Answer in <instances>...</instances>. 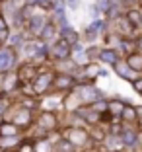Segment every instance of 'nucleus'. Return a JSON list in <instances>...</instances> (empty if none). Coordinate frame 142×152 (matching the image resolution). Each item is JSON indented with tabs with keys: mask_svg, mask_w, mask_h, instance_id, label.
Here are the masks:
<instances>
[{
	"mask_svg": "<svg viewBox=\"0 0 142 152\" xmlns=\"http://www.w3.org/2000/svg\"><path fill=\"white\" fill-rule=\"evenodd\" d=\"M16 66V51L12 47H2L0 49V74H8Z\"/></svg>",
	"mask_w": 142,
	"mask_h": 152,
	"instance_id": "obj_1",
	"label": "nucleus"
},
{
	"mask_svg": "<svg viewBox=\"0 0 142 152\" xmlns=\"http://www.w3.org/2000/svg\"><path fill=\"white\" fill-rule=\"evenodd\" d=\"M53 82H55L53 72H43V74H37V78L33 80V92H35L37 96H39V94H45V92L53 86Z\"/></svg>",
	"mask_w": 142,
	"mask_h": 152,
	"instance_id": "obj_2",
	"label": "nucleus"
},
{
	"mask_svg": "<svg viewBox=\"0 0 142 152\" xmlns=\"http://www.w3.org/2000/svg\"><path fill=\"white\" fill-rule=\"evenodd\" d=\"M16 76H18V82L20 84H29V82H33L37 78V66L35 64H22V66L18 68V72H16Z\"/></svg>",
	"mask_w": 142,
	"mask_h": 152,
	"instance_id": "obj_3",
	"label": "nucleus"
},
{
	"mask_svg": "<svg viewBox=\"0 0 142 152\" xmlns=\"http://www.w3.org/2000/svg\"><path fill=\"white\" fill-rule=\"evenodd\" d=\"M70 45L66 43L64 39H60V41H57V43L53 45V49H51V55H53L57 61H64V58H68L70 57Z\"/></svg>",
	"mask_w": 142,
	"mask_h": 152,
	"instance_id": "obj_4",
	"label": "nucleus"
},
{
	"mask_svg": "<svg viewBox=\"0 0 142 152\" xmlns=\"http://www.w3.org/2000/svg\"><path fill=\"white\" fill-rule=\"evenodd\" d=\"M20 86V82H18V76H16V72H8V74H4V82L0 84V98L4 94H10V92H14V90Z\"/></svg>",
	"mask_w": 142,
	"mask_h": 152,
	"instance_id": "obj_5",
	"label": "nucleus"
},
{
	"mask_svg": "<svg viewBox=\"0 0 142 152\" xmlns=\"http://www.w3.org/2000/svg\"><path fill=\"white\" fill-rule=\"evenodd\" d=\"M66 140L74 146H80V144L88 142V134L84 129H68L66 131Z\"/></svg>",
	"mask_w": 142,
	"mask_h": 152,
	"instance_id": "obj_6",
	"label": "nucleus"
},
{
	"mask_svg": "<svg viewBox=\"0 0 142 152\" xmlns=\"http://www.w3.org/2000/svg\"><path fill=\"white\" fill-rule=\"evenodd\" d=\"M31 121H33V117H31V111L29 109H20L16 115H14V125L18 127V129H23V127H29L31 125Z\"/></svg>",
	"mask_w": 142,
	"mask_h": 152,
	"instance_id": "obj_7",
	"label": "nucleus"
},
{
	"mask_svg": "<svg viewBox=\"0 0 142 152\" xmlns=\"http://www.w3.org/2000/svg\"><path fill=\"white\" fill-rule=\"evenodd\" d=\"M37 123H39L41 129L45 131H53L55 127H57V117H55L53 111H43L39 115V119H37Z\"/></svg>",
	"mask_w": 142,
	"mask_h": 152,
	"instance_id": "obj_8",
	"label": "nucleus"
},
{
	"mask_svg": "<svg viewBox=\"0 0 142 152\" xmlns=\"http://www.w3.org/2000/svg\"><path fill=\"white\" fill-rule=\"evenodd\" d=\"M53 86H55V90H70L74 86V78L68 74H58V76H55Z\"/></svg>",
	"mask_w": 142,
	"mask_h": 152,
	"instance_id": "obj_9",
	"label": "nucleus"
},
{
	"mask_svg": "<svg viewBox=\"0 0 142 152\" xmlns=\"http://www.w3.org/2000/svg\"><path fill=\"white\" fill-rule=\"evenodd\" d=\"M99 98H101V94L93 86H82L80 88V99L82 102H95Z\"/></svg>",
	"mask_w": 142,
	"mask_h": 152,
	"instance_id": "obj_10",
	"label": "nucleus"
},
{
	"mask_svg": "<svg viewBox=\"0 0 142 152\" xmlns=\"http://www.w3.org/2000/svg\"><path fill=\"white\" fill-rule=\"evenodd\" d=\"M10 137H20V129L14 123H0V139H10Z\"/></svg>",
	"mask_w": 142,
	"mask_h": 152,
	"instance_id": "obj_11",
	"label": "nucleus"
},
{
	"mask_svg": "<svg viewBox=\"0 0 142 152\" xmlns=\"http://www.w3.org/2000/svg\"><path fill=\"white\" fill-rule=\"evenodd\" d=\"M45 26H47V20L41 18V16H33V18H29V31H31V33L39 35V33L43 31Z\"/></svg>",
	"mask_w": 142,
	"mask_h": 152,
	"instance_id": "obj_12",
	"label": "nucleus"
},
{
	"mask_svg": "<svg viewBox=\"0 0 142 152\" xmlns=\"http://www.w3.org/2000/svg\"><path fill=\"white\" fill-rule=\"evenodd\" d=\"M16 146H20V139H18V137L0 139V152H12Z\"/></svg>",
	"mask_w": 142,
	"mask_h": 152,
	"instance_id": "obj_13",
	"label": "nucleus"
},
{
	"mask_svg": "<svg viewBox=\"0 0 142 152\" xmlns=\"http://www.w3.org/2000/svg\"><path fill=\"white\" fill-rule=\"evenodd\" d=\"M115 72L121 76V78H125V80H130L134 76V70L129 66V64H125V63H117L115 64Z\"/></svg>",
	"mask_w": 142,
	"mask_h": 152,
	"instance_id": "obj_14",
	"label": "nucleus"
},
{
	"mask_svg": "<svg viewBox=\"0 0 142 152\" xmlns=\"http://www.w3.org/2000/svg\"><path fill=\"white\" fill-rule=\"evenodd\" d=\"M74 150H76V146L70 144L66 139H60L58 142H55V146H53V152H74Z\"/></svg>",
	"mask_w": 142,
	"mask_h": 152,
	"instance_id": "obj_15",
	"label": "nucleus"
},
{
	"mask_svg": "<svg viewBox=\"0 0 142 152\" xmlns=\"http://www.w3.org/2000/svg\"><path fill=\"white\" fill-rule=\"evenodd\" d=\"M127 64H129L133 70H142V55L140 53H133L129 57V63Z\"/></svg>",
	"mask_w": 142,
	"mask_h": 152,
	"instance_id": "obj_16",
	"label": "nucleus"
},
{
	"mask_svg": "<svg viewBox=\"0 0 142 152\" xmlns=\"http://www.w3.org/2000/svg\"><path fill=\"white\" fill-rule=\"evenodd\" d=\"M62 39L66 41L68 45H72V43H76L78 41V35H76V31L74 29H70V27H62Z\"/></svg>",
	"mask_w": 142,
	"mask_h": 152,
	"instance_id": "obj_17",
	"label": "nucleus"
},
{
	"mask_svg": "<svg viewBox=\"0 0 142 152\" xmlns=\"http://www.w3.org/2000/svg\"><path fill=\"white\" fill-rule=\"evenodd\" d=\"M55 31H57L55 23H47V26L43 27V31H41L39 35H41V39H43V41H49V39H53V37H55Z\"/></svg>",
	"mask_w": 142,
	"mask_h": 152,
	"instance_id": "obj_18",
	"label": "nucleus"
},
{
	"mask_svg": "<svg viewBox=\"0 0 142 152\" xmlns=\"http://www.w3.org/2000/svg\"><path fill=\"white\" fill-rule=\"evenodd\" d=\"M99 61L109 63V64H117V55H115V51H101V53H99Z\"/></svg>",
	"mask_w": 142,
	"mask_h": 152,
	"instance_id": "obj_19",
	"label": "nucleus"
},
{
	"mask_svg": "<svg viewBox=\"0 0 142 152\" xmlns=\"http://www.w3.org/2000/svg\"><path fill=\"white\" fill-rule=\"evenodd\" d=\"M98 74H99V66H95V64H88L86 70H84V78L86 80H93Z\"/></svg>",
	"mask_w": 142,
	"mask_h": 152,
	"instance_id": "obj_20",
	"label": "nucleus"
},
{
	"mask_svg": "<svg viewBox=\"0 0 142 152\" xmlns=\"http://www.w3.org/2000/svg\"><path fill=\"white\" fill-rule=\"evenodd\" d=\"M82 117H86V121H90V123H95V121H99V113L95 111H88V109H82V111H78Z\"/></svg>",
	"mask_w": 142,
	"mask_h": 152,
	"instance_id": "obj_21",
	"label": "nucleus"
},
{
	"mask_svg": "<svg viewBox=\"0 0 142 152\" xmlns=\"http://www.w3.org/2000/svg\"><path fill=\"white\" fill-rule=\"evenodd\" d=\"M33 152H53V146L45 140H39L37 144H33Z\"/></svg>",
	"mask_w": 142,
	"mask_h": 152,
	"instance_id": "obj_22",
	"label": "nucleus"
},
{
	"mask_svg": "<svg viewBox=\"0 0 142 152\" xmlns=\"http://www.w3.org/2000/svg\"><path fill=\"white\" fill-rule=\"evenodd\" d=\"M123 142L134 146V144H136V133H133V131H125L123 133Z\"/></svg>",
	"mask_w": 142,
	"mask_h": 152,
	"instance_id": "obj_23",
	"label": "nucleus"
},
{
	"mask_svg": "<svg viewBox=\"0 0 142 152\" xmlns=\"http://www.w3.org/2000/svg\"><path fill=\"white\" fill-rule=\"evenodd\" d=\"M125 107H127V105H125L123 102H111V103H109V109L113 111V115H121Z\"/></svg>",
	"mask_w": 142,
	"mask_h": 152,
	"instance_id": "obj_24",
	"label": "nucleus"
},
{
	"mask_svg": "<svg viewBox=\"0 0 142 152\" xmlns=\"http://www.w3.org/2000/svg\"><path fill=\"white\" fill-rule=\"evenodd\" d=\"M121 117L127 119V121H134V119H136V109H134V107H125L123 113H121Z\"/></svg>",
	"mask_w": 142,
	"mask_h": 152,
	"instance_id": "obj_25",
	"label": "nucleus"
},
{
	"mask_svg": "<svg viewBox=\"0 0 142 152\" xmlns=\"http://www.w3.org/2000/svg\"><path fill=\"white\" fill-rule=\"evenodd\" d=\"M72 55H74V61H76V63H84V58L88 57V55H86L84 51H82L80 47H78V45L74 47V51H72Z\"/></svg>",
	"mask_w": 142,
	"mask_h": 152,
	"instance_id": "obj_26",
	"label": "nucleus"
},
{
	"mask_svg": "<svg viewBox=\"0 0 142 152\" xmlns=\"http://www.w3.org/2000/svg\"><path fill=\"white\" fill-rule=\"evenodd\" d=\"M18 152H33V142L29 140H22L18 146Z\"/></svg>",
	"mask_w": 142,
	"mask_h": 152,
	"instance_id": "obj_27",
	"label": "nucleus"
},
{
	"mask_svg": "<svg viewBox=\"0 0 142 152\" xmlns=\"http://www.w3.org/2000/svg\"><path fill=\"white\" fill-rule=\"evenodd\" d=\"M107 146L111 148V150H119L121 144H119V139H115V137H111V139H107Z\"/></svg>",
	"mask_w": 142,
	"mask_h": 152,
	"instance_id": "obj_28",
	"label": "nucleus"
},
{
	"mask_svg": "<svg viewBox=\"0 0 142 152\" xmlns=\"http://www.w3.org/2000/svg\"><path fill=\"white\" fill-rule=\"evenodd\" d=\"M129 22H133V23L140 22V12H136V10H133V12H129Z\"/></svg>",
	"mask_w": 142,
	"mask_h": 152,
	"instance_id": "obj_29",
	"label": "nucleus"
},
{
	"mask_svg": "<svg viewBox=\"0 0 142 152\" xmlns=\"http://www.w3.org/2000/svg\"><path fill=\"white\" fill-rule=\"evenodd\" d=\"M10 41H12V45H14V47H20V45H23V37L20 35V33H18V35H14Z\"/></svg>",
	"mask_w": 142,
	"mask_h": 152,
	"instance_id": "obj_30",
	"label": "nucleus"
},
{
	"mask_svg": "<svg viewBox=\"0 0 142 152\" xmlns=\"http://www.w3.org/2000/svg\"><path fill=\"white\" fill-rule=\"evenodd\" d=\"M121 47H123L127 53H130V49H133V45H129V41H123V43H121Z\"/></svg>",
	"mask_w": 142,
	"mask_h": 152,
	"instance_id": "obj_31",
	"label": "nucleus"
},
{
	"mask_svg": "<svg viewBox=\"0 0 142 152\" xmlns=\"http://www.w3.org/2000/svg\"><path fill=\"white\" fill-rule=\"evenodd\" d=\"M6 39H8V29H2V31H0V43L6 41Z\"/></svg>",
	"mask_w": 142,
	"mask_h": 152,
	"instance_id": "obj_32",
	"label": "nucleus"
},
{
	"mask_svg": "<svg viewBox=\"0 0 142 152\" xmlns=\"http://www.w3.org/2000/svg\"><path fill=\"white\" fill-rule=\"evenodd\" d=\"M134 90L142 94V80H136V82H134Z\"/></svg>",
	"mask_w": 142,
	"mask_h": 152,
	"instance_id": "obj_33",
	"label": "nucleus"
},
{
	"mask_svg": "<svg viewBox=\"0 0 142 152\" xmlns=\"http://www.w3.org/2000/svg\"><path fill=\"white\" fill-rule=\"evenodd\" d=\"M98 6H99L101 10H107V0H99V2H98Z\"/></svg>",
	"mask_w": 142,
	"mask_h": 152,
	"instance_id": "obj_34",
	"label": "nucleus"
},
{
	"mask_svg": "<svg viewBox=\"0 0 142 152\" xmlns=\"http://www.w3.org/2000/svg\"><path fill=\"white\" fill-rule=\"evenodd\" d=\"M93 139L101 140V139H103V133H101V131H95V133H93Z\"/></svg>",
	"mask_w": 142,
	"mask_h": 152,
	"instance_id": "obj_35",
	"label": "nucleus"
},
{
	"mask_svg": "<svg viewBox=\"0 0 142 152\" xmlns=\"http://www.w3.org/2000/svg\"><path fill=\"white\" fill-rule=\"evenodd\" d=\"M2 29H8V26H6L4 18H0V31H2Z\"/></svg>",
	"mask_w": 142,
	"mask_h": 152,
	"instance_id": "obj_36",
	"label": "nucleus"
},
{
	"mask_svg": "<svg viewBox=\"0 0 142 152\" xmlns=\"http://www.w3.org/2000/svg\"><path fill=\"white\" fill-rule=\"evenodd\" d=\"M138 49L142 51V37H140V39H138Z\"/></svg>",
	"mask_w": 142,
	"mask_h": 152,
	"instance_id": "obj_37",
	"label": "nucleus"
},
{
	"mask_svg": "<svg viewBox=\"0 0 142 152\" xmlns=\"http://www.w3.org/2000/svg\"><path fill=\"white\" fill-rule=\"evenodd\" d=\"M0 18H4V16H2V8H0Z\"/></svg>",
	"mask_w": 142,
	"mask_h": 152,
	"instance_id": "obj_38",
	"label": "nucleus"
},
{
	"mask_svg": "<svg viewBox=\"0 0 142 152\" xmlns=\"http://www.w3.org/2000/svg\"><path fill=\"white\" fill-rule=\"evenodd\" d=\"M0 49H2V43H0Z\"/></svg>",
	"mask_w": 142,
	"mask_h": 152,
	"instance_id": "obj_39",
	"label": "nucleus"
},
{
	"mask_svg": "<svg viewBox=\"0 0 142 152\" xmlns=\"http://www.w3.org/2000/svg\"><path fill=\"white\" fill-rule=\"evenodd\" d=\"M12 152H14V150H12ZM16 152H18V150H16Z\"/></svg>",
	"mask_w": 142,
	"mask_h": 152,
	"instance_id": "obj_40",
	"label": "nucleus"
},
{
	"mask_svg": "<svg viewBox=\"0 0 142 152\" xmlns=\"http://www.w3.org/2000/svg\"><path fill=\"white\" fill-rule=\"evenodd\" d=\"M0 2H2V0H0Z\"/></svg>",
	"mask_w": 142,
	"mask_h": 152,
	"instance_id": "obj_41",
	"label": "nucleus"
}]
</instances>
